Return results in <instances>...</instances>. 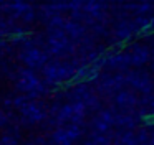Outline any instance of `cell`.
<instances>
[{"instance_id":"6da1fadb","label":"cell","mask_w":154,"mask_h":145,"mask_svg":"<svg viewBox=\"0 0 154 145\" xmlns=\"http://www.w3.org/2000/svg\"><path fill=\"white\" fill-rule=\"evenodd\" d=\"M17 87L25 94H40L43 91V84L38 79V76L30 69H22L17 78Z\"/></svg>"},{"instance_id":"7a4b0ae2","label":"cell","mask_w":154,"mask_h":145,"mask_svg":"<svg viewBox=\"0 0 154 145\" xmlns=\"http://www.w3.org/2000/svg\"><path fill=\"white\" fill-rule=\"evenodd\" d=\"M43 74L48 81L51 82H60L65 79H70L75 76V71L70 64H63V63H48L43 66Z\"/></svg>"},{"instance_id":"3957f363","label":"cell","mask_w":154,"mask_h":145,"mask_svg":"<svg viewBox=\"0 0 154 145\" xmlns=\"http://www.w3.org/2000/svg\"><path fill=\"white\" fill-rule=\"evenodd\" d=\"M80 135H81L80 127L78 125H70L66 129H58V130H55L51 138H53V142L57 145H71Z\"/></svg>"},{"instance_id":"277c9868","label":"cell","mask_w":154,"mask_h":145,"mask_svg":"<svg viewBox=\"0 0 154 145\" xmlns=\"http://www.w3.org/2000/svg\"><path fill=\"white\" fill-rule=\"evenodd\" d=\"M20 58L28 68H40V66H45V63H47V55L37 48L25 49Z\"/></svg>"},{"instance_id":"5b68a950","label":"cell","mask_w":154,"mask_h":145,"mask_svg":"<svg viewBox=\"0 0 154 145\" xmlns=\"http://www.w3.org/2000/svg\"><path fill=\"white\" fill-rule=\"evenodd\" d=\"M20 112H22V115L27 119L28 124H37V122H40L42 119H43V112H42V109L38 107L37 104L30 102V101L20 109Z\"/></svg>"},{"instance_id":"8992f818","label":"cell","mask_w":154,"mask_h":145,"mask_svg":"<svg viewBox=\"0 0 154 145\" xmlns=\"http://www.w3.org/2000/svg\"><path fill=\"white\" fill-rule=\"evenodd\" d=\"M147 58H149V51H147V48H144V46H134L133 48V53H131L129 56V61L133 63V64H144V63L147 61Z\"/></svg>"},{"instance_id":"52a82bcc","label":"cell","mask_w":154,"mask_h":145,"mask_svg":"<svg viewBox=\"0 0 154 145\" xmlns=\"http://www.w3.org/2000/svg\"><path fill=\"white\" fill-rule=\"evenodd\" d=\"M18 144V135L14 132H7L0 137V145H17Z\"/></svg>"},{"instance_id":"ba28073f","label":"cell","mask_w":154,"mask_h":145,"mask_svg":"<svg viewBox=\"0 0 154 145\" xmlns=\"http://www.w3.org/2000/svg\"><path fill=\"white\" fill-rule=\"evenodd\" d=\"M118 102H119V104H124L126 107H129V105L134 102V96L131 94V92H119V96H118Z\"/></svg>"},{"instance_id":"9c48e42d","label":"cell","mask_w":154,"mask_h":145,"mask_svg":"<svg viewBox=\"0 0 154 145\" xmlns=\"http://www.w3.org/2000/svg\"><path fill=\"white\" fill-rule=\"evenodd\" d=\"M5 122H7V117H5V114L2 111H0V125H4Z\"/></svg>"},{"instance_id":"30bf717a","label":"cell","mask_w":154,"mask_h":145,"mask_svg":"<svg viewBox=\"0 0 154 145\" xmlns=\"http://www.w3.org/2000/svg\"><path fill=\"white\" fill-rule=\"evenodd\" d=\"M4 45H5V41H4V40H2V38H0V49L4 48Z\"/></svg>"},{"instance_id":"8fae6325","label":"cell","mask_w":154,"mask_h":145,"mask_svg":"<svg viewBox=\"0 0 154 145\" xmlns=\"http://www.w3.org/2000/svg\"><path fill=\"white\" fill-rule=\"evenodd\" d=\"M151 122H154V115H152V117H151Z\"/></svg>"},{"instance_id":"7c38bea8","label":"cell","mask_w":154,"mask_h":145,"mask_svg":"<svg viewBox=\"0 0 154 145\" xmlns=\"http://www.w3.org/2000/svg\"><path fill=\"white\" fill-rule=\"evenodd\" d=\"M0 8H4V3H0Z\"/></svg>"}]
</instances>
